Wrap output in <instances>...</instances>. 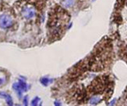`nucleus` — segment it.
<instances>
[{"mask_svg":"<svg viewBox=\"0 0 127 106\" xmlns=\"http://www.w3.org/2000/svg\"><path fill=\"white\" fill-rule=\"evenodd\" d=\"M49 19V27L50 31L54 34L55 36L60 37L61 33L64 31L66 25L69 21V17L67 12L64 11L62 8H56L53 11L50 12Z\"/></svg>","mask_w":127,"mask_h":106,"instance_id":"obj_1","label":"nucleus"},{"mask_svg":"<svg viewBox=\"0 0 127 106\" xmlns=\"http://www.w3.org/2000/svg\"><path fill=\"white\" fill-rule=\"evenodd\" d=\"M1 21H2V25L4 26V27H6V26H9L10 24H11V20L10 18H8L6 17H4L2 20H1Z\"/></svg>","mask_w":127,"mask_h":106,"instance_id":"obj_2","label":"nucleus"},{"mask_svg":"<svg viewBox=\"0 0 127 106\" xmlns=\"http://www.w3.org/2000/svg\"><path fill=\"white\" fill-rule=\"evenodd\" d=\"M38 100V98H36V99H34V101L32 102V105H33V106H36V105H37Z\"/></svg>","mask_w":127,"mask_h":106,"instance_id":"obj_3","label":"nucleus"}]
</instances>
